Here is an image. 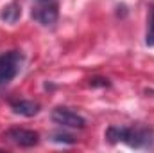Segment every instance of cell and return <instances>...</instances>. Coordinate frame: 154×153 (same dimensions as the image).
I'll return each mask as SVG.
<instances>
[{
  "label": "cell",
  "instance_id": "9",
  "mask_svg": "<svg viewBox=\"0 0 154 153\" xmlns=\"http://www.w3.org/2000/svg\"><path fill=\"white\" fill-rule=\"evenodd\" d=\"M50 141L59 142V144H74L75 142V139L72 135H66V133H52L50 135Z\"/></svg>",
  "mask_w": 154,
  "mask_h": 153
},
{
  "label": "cell",
  "instance_id": "3",
  "mask_svg": "<svg viewBox=\"0 0 154 153\" xmlns=\"http://www.w3.org/2000/svg\"><path fill=\"white\" fill-rule=\"evenodd\" d=\"M50 119L63 126V128H77V130H82L86 126V119L82 115H79L77 112L66 108V106H56L50 114Z\"/></svg>",
  "mask_w": 154,
  "mask_h": 153
},
{
  "label": "cell",
  "instance_id": "7",
  "mask_svg": "<svg viewBox=\"0 0 154 153\" xmlns=\"http://www.w3.org/2000/svg\"><path fill=\"white\" fill-rule=\"evenodd\" d=\"M22 16V7L18 2H11L7 5H4V9L0 11V20L5 22V24H16Z\"/></svg>",
  "mask_w": 154,
  "mask_h": 153
},
{
  "label": "cell",
  "instance_id": "5",
  "mask_svg": "<svg viewBox=\"0 0 154 153\" xmlns=\"http://www.w3.org/2000/svg\"><path fill=\"white\" fill-rule=\"evenodd\" d=\"M32 18L38 22L39 25H43V27H50V25H54L56 22H57V18H59V9H57V4L56 2H39L38 7H34L32 9Z\"/></svg>",
  "mask_w": 154,
  "mask_h": 153
},
{
  "label": "cell",
  "instance_id": "10",
  "mask_svg": "<svg viewBox=\"0 0 154 153\" xmlns=\"http://www.w3.org/2000/svg\"><path fill=\"white\" fill-rule=\"evenodd\" d=\"M90 85L91 86H109V81L104 79V77H95V79L90 81Z\"/></svg>",
  "mask_w": 154,
  "mask_h": 153
},
{
  "label": "cell",
  "instance_id": "11",
  "mask_svg": "<svg viewBox=\"0 0 154 153\" xmlns=\"http://www.w3.org/2000/svg\"><path fill=\"white\" fill-rule=\"evenodd\" d=\"M36 2H47V0H36Z\"/></svg>",
  "mask_w": 154,
  "mask_h": 153
},
{
  "label": "cell",
  "instance_id": "12",
  "mask_svg": "<svg viewBox=\"0 0 154 153\" xmlns=\"http://www.w3.org/2000/svg\"><path fill=\"white\" fill-rule=\"evenodd\" d=\"M2 85H4V83H2V81H0V86H2Z\"/></svg>",
  "mask_w": 154,
  "mask_h": 153
},
{
  "label": "cell",
  "instance_id": "2",
  "mask_svg": "<svg viewBox=\"0 0 154 153\" xmlns=\"http://www.w3.org/2000/svg\"><path fill=\"white\" fill-rule=\"evenodd\" d=\"M23 54L22 50H7L0 54V81L5 85L11 79L18 76L23 65Z\"/></svg>",
  "mask_w": 154,
  "mask_h": 153
},
{
  "label": "cell",
  "instance_id": "8",
  "mask_svg": "<svg viewBox=\"0 0 154 153\" xmlns=\"http://www.w3.org/2000/svg\"><path fill=\"white\" fill-rule=\"evenodd\" d=\"M145 45H147V47H154V5H151V7H149V15H147Z\"/></svg>",
  "mask_w": 154,
  "mask_h": 153
},
{
  "label": "cell",
  "instance_id": "6",
  "mask_svg": "<svg viewBox=\"0 0 154 153\" xmlns=\"http://www.w3.org/2000/svg\"><path fill=\"white\" fill-rule=\"evenodd\" d=\"M11 110L16 115H23V117H34L39 114V103L31 101V99H14L9 103Z\"/></svg>",
  "mask_w": 154,
  "mask_h": 153
},
{
  "label": "cell",
  "instance_id": "1",
  "mask_svg": "<svg viewBox=\"0 0 154 153\" xmlns=\"http://www.w3.org/2000/svg\"><path fill=\"white\" fill-rule=\"evenodd\" d=\"M109 144L124 142L134 150H152L154 148V130L149 126H109L104 133Z\"/></svg>",
  "mask_w": 154,
  "mask_h": 153
},
{
  "label": "cell",
  "instance_id": "4",
  "mask_svg": "<svg viewBox=\"0 0 154 153\" xmlns=\"http://www.w3.org/2000/svg\"><path fill=\"white\" fill-rule=\"evenodd\" d=\"M4 139L20 148H32L39 142L38 133L34 130H27V128H11L4 133Z\"/></svg>",
  "mask_w": 154,
  "mask_h": 153
}]
</instances>
